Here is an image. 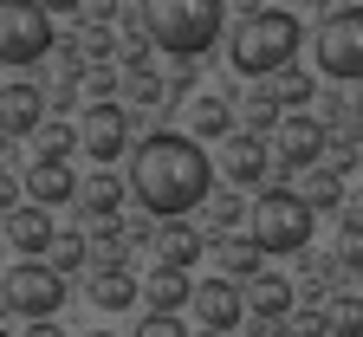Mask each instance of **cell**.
<instances>
[{
    "label": "cell",
    "mask_w": 363,
    "mask_h": 337,
    "mask_svg": "<svg viewBox=\"0 0 363 337\" xmlns=\"http://www.w3.org/2000/svg\"><path fill=\"white\" fill-rule=\"evenodd\" d=\"M208 188H214V162L195 136H175V130H156L136 143V156H130V195L143 201L150 214L162 221H182L189 208L208 201Z\"/></svg>",
    "instance_id": "6da1fadb"
},
{
    "label": "cell",
    "mask_w": 363,
    "mask_h": 337,
    "mask_svg": "<svg viewBox=\"0 0 363 337\" xmlns=\"http://www.w3.org/2000/svg\"><path fill=\"white\" fill-rule=\"evenodd\" d=\"M227 59L247 78H266V72H292L298 59V20L286 7H253L234 33H227Z\"/></svg>",
    "instance_id": "7a4b0ae2"
},
{
    "label": "cell",
    "mask_w": 363,
    "mask_h": 337,
    "mask_svg": "<svg viewBox=\"0 0 363 337\" xmlns=\"http://www.w3.org/2000/svg\"><path fill=\"white\" fill-rule=\"evenodd\" d=\"M214 33H227L220 0H162V7H150V45H162L169 59H201Z\"/></svg>",
    "instance_id": "3957f363"
},
{
    "label": "cell",
    "mask_w": 363,
    "mask_h": 337,
    "mask_svg": "<svg viewBox=\"0 0 363 337\" xmlns=\"http://www.w3.org/2000/svg\"><path fill=\"white\" fill-rule=\"evenodd\" d=\"M305 240H311L305 195H292V188H266V195L253 201V247L259 253H298Z\"/></svg>",
    "instance_id": "277c9868"
},
{
    "label": "cell",
    "mask_w": 363,
    "mask_h": 337,
    "mask_svg": "<svg viewBox=\"0 0 363 337\" xmlns=\"http://www.w3.org/2000/svg\"><path fill=\"white\" fill-rule=\"evenodd\" d=\"M52 13L39 7V0H0V65H33L52 53Z\"/></svg>",
    "instance_id": "5b68a950"
},
{
    "label": "cell",
    "mask_w": 363,
    "mask_h": 337,
    "mask_svg": "<svg viewBox=\"0 0 363 337\" xmlns=\"http://www.w3.org/2000/svg\"><path fill=\"white\" fill-rule=\"evenodd\" d=\"M311 39H318V72L325 78H363V7H331Z\"/></svg>",
    "instance_id": "8992f818"
},
{
    "label": "cell",
    "mask_w": 363,
    "mask_h": 337,
    "mask_svg": "<svg viewBox=\"0 0 363 337\" xmlns=\"http://www.w3.org/2000/svg\"><path fill=\"white\" fill-rule=\"evenodd\" d=\"M0 299H7V311L45 324V318L65 305V279H59L52 266H39V260H20V266L7 272V285H0Z\"/></svg>",
    "instance_id": "52a82bcc"
},
{
    "label": "cell",
    "mask_w": 363,
    "mask_h": 337,
    "mask_svg": "<svg viewBox=\"0 0 363 337\" xmlns=\"http://www.w3.org/2000/svg\"><path fill=\"white\" fill-rule=\"evenodd\" d=\"M78 143H84V156H98V162L111 169V162L130 150V117H123L117 104H104V98H98V104L78 117Z\"/></svg>",
    "instance_id": "ba28073f"
},
{
    "label": "cell",
    "mask_w": 363,
    "mask_h": 337,
    "mask_svg": "<svg viewBox=\"0 0 363 337\" xmlns=\"http://www.w3.org/2000/svg\"><path fill=\"white\" fill-rule=\"evenodd\" d=\"M195 311H201V324H208V331H220V337H227V331L240 324L247 299H240V285L227 279V272H214V279H201V285H195Z\"/></svg>",
    "instance_id": "9c48e42d"
},
{
    "label": "cell",
    "mask_w": 363,
    "mask_h": 337,
    "mask_svg": "<svg viewBox=\"0 0 363 337\" xmlns=\"http://www.w3.org/2000/svg\"><path fill=\"white\" fill-rule=\"evenodd\" d=\"M45 117V98H39V84H7L0 91V143H13V136H33Z\"/></svg>",
    "instance_id": "30bf717a"
},
{
    "label": "cell",
    "mask_w": 363,
    "mask_h": 337,
    "mask_svg": "<svg viewBox=\"0 0 363 337\" xmlns=\"http://www.w3.org/2000/svg\"><path fill=\"white\" fill-rule=\"evenodd\" d=\"M318 156H325V130H318V117H286L279 123V162L286 169H318Z\"/></svg>",
    "instance_id": "8fae6325"
},
{
    "label": "cell",
    "mask_w": 363,
    "mask_h": 337,
    "mask_svg": "<svg viewBox=\"0 0 363 337\" xmlns=\"http://www.w3.org/2000/svg\"><path fill=\"white\" fill-rule=\"evenodd\" d=\"M0 233H7L26 260L52 253V240H59V227H52V214H45V208H7V227H0Z\"/></svg>",
    "instance_id": "7c38bea8"
},
{
    "label": "cell",
    "mask_w": 363,
    "mask_h": 337,
    "mask_svg": "<svg viewBox=\"0 0 363 337\" xmlns=\"http://www.w3.org/2000/svg\"><path fill=\"white\" fill-rule=\"evenodd\" d=\"M220 175L240 182V188L266 182V136H227L220 143Z\"/></svg>",
    "instance_id": "4fadbf2b"
},
{
    "label": "cell",
    "mask_w": 363,
    "mask_h": 337,
    "mask_svg": "<svg viewBox=\"0 0 363 337\" xmlns=\"http://www.w3.org/2000/svg\"><path fill=\"white\" fill-rule=\"evenodd\" d=\"M72 195H78V182H72L65 162H33V169H26V208H45V214H52V208L72 201Z\"/></svg>",
    "instance_id": "5bb4252c"
},
{
    "label": "cell",
    "mask_w": 363,
    "mask_h": 337,
    "mask_svg": "<svg viewBox=\"0 0 363 337\" xmlns=\"http://www.w3.org/2000/svg\"><path fill=\"white\" fill-rule=\"evenodd\" d=\"M143 299H150V311H156V318H175L182 305H195V285H189V272L156 266V272L143 279Z\"/></svg>",
    "instance_id": "9a60e30c"
},
{
    "label": "cell",
    "mask_w": 363,
    "mask_h": 337,
    "mask_svg": "<svg viewBox=\"0 0 363 337\" xmlns=\"http://www.w3.org/2000/svg\"><path fill=\"white\" fill-rule=\"evenodd\" d=\"M201 247H208V240H201L195 227H162V233H156V266H175V272H189V266L201 260Z\"/></svg>",
    "instance_id": "2e32d148"
},
{
    "label": "cell",
    "mask_w": 363,
    "mask_h": 337,
    "mask_svg": "<svg viewBox=\"0 0 363 337\" xmlns=\"http://www.w3.org/2000/svg\"><path fill=\"white\" fill-rule=\"evenodd\" d=\"M247 311H259V318H286V311H292V279L259 272V279L247 285Z\"/></svg>",
    "instance_id": "e0dca14e"
},
{
    "label": "cell",
    "mask_w": 363,
    "mask_h": 337,
    "mask_svg": "<svg viewBox=\"0 0 363 337\" xmlns=\"http://www.w3.org/2000/svg\"><path fill=\"white\" fill-rule=\"evenodd\" d=\"M189 136H234V111H227L220 98H208V91H201V98H189Z\"/></svg>",
    "instance_id": "ac0fdd59"
},
{
    "label": "cell",
    "mask_w": 363,
    "mask_h": 337,
    "mask_svg": "<svg viewBox=\"0 0 363 337\" xmlns=\"http://www.w3.org/2000/svg\"><path fill=\"white\" fill-rule=\"evenodd\" d=\"M136 299V279L123 272V266H104V272H91V305L98 311H123Z\"/></svg>",
    "instance_id": "d6986e66"
},
{
    "label": "cell",
    "mask_w": 363,
    "mask_h": 337,
    "mask_svg": "<svg viewBox=\"0 0 363 337\" xmlns=\"http://www.w3.org/2000/svg\"><path fill=\"white\" fill-rule=\"evenodd\" d=\"M117 208H123L117 175H98V182L84 188V214H91V221H111V227H117Z\"/></svg>",
    "instance_id": "ffe728a7"
},
{
    "label": "cell",
    "mask_w": 363,
    "mask_h": 337,
    "mask_svg": "<svg viewBox=\"0 0 363 337\" xmlns=\"http://www.w3.org/2000/svg\"><path fill=\"white\" fill-rule=\"evenodd\" d=\"M311 91H318V78H305V72H279V84H272V98H279V111H305L311 104Z\"/></svg>",
    "instance_id": "44dd1931"
},
{
    "label": "cell",
    "mask_w": 363,
    "mask_h": 337,
    "mask_svg": "<svg viewBox=\"0 0 363 337\" xmlns=\"http://www.w3.org/2000/svg\"><path fill=\"white\" fill-rule=\"evenodd\" d=\"M220 260H227V279H234V272H253L266 253L253 247V233H227V240H220Z\"/></svg>",
    "instance_id": "7402d4cb"
},
{
    "label": "cell",
    "mask_w": 363,
    "mask_h": 337,
    "mask_svg": "<svg viewBox=\"0 0 363 337\" xmlns=\"http://www.w3.org/2000/svg\"><path fill=\"white\" fill-rule=\"evenodd\" d=\"M247 117H253V136H266V130L286 123V111H279V98H272V91H247Z\"/></svg>",
    "instance_id": "603a6c76"
},
{
    "label": "cell",
    "mask_w": 363,
    "mask_h": 337,
    "mask_svg": "<svg viewBox=\"0 0 363 337\" xmlns=\"http://www.w3.org/2000/svg\"><path fill=\"white\" fill-rule=\"evenodd\" d=\"M337 195H344L337 169H311V182H305V208H337Z\"/></svg>",
    "instance_id": "cb8c5ba5"
},
{
    "label": "cell",
    "mask_w": 363,
    "mask_h": 337,
    "mask_svg": "<svg viewBox=\"0 0 363 337\" xmlns=\"http://www.w3.org/2000/svg\"><path fill=\"white\" fill-rule=\"evenodd\" d=\"M325 331L331 337H363V299H337L331 318H325Z\"/></svg>",
    "instance_id": "d4e9b609"
},
{
    "label": "cell",
    "mask_w": 363,
    "mask_h": 337,
    "mask_svg": "<svg viewBox=\"0 0 363 337\" xmlns=\"http://www.w3.org/2000/svg\"><path fill=\"white\" fill-rule=\"evenodd\" d=\"M84 253H91V247H84V233H59V240H52V272H59V279H65V272H78V266H84Z\"/></svg>",
    "instance_id": "484cf974"
},
{
    "label": "cell",
    "mask_w": 363,
    "mask_h": 337,
    "mask_svg": "<svg viewBox=\"0 0 363 337\" xmlns=\"http://www.w3.org/2000/svg\"><path fill=\"white\" fill-rule=\"evenodd\" d=\"M72 143H78V130H65V123L39 130V162H65V156H72Z\"/></svg>",
    "instance_id": "4316f807"
},
{
    "label": "cell",
    "mask_w": 363,
    "mask_h": 337,
    "mask_svg": "<svg viewBox=\"0 0 363 337\" xmlns=\"http://www.w3.org/2000/svg\"><path fill=\"white\" fill-rule=\"evenodd\" d=\"M136 337H189V331H182V318H143V324H136Z\"/></svg>",
    "instance_id": "83f0119b"
},
{
    "label": "cell",
    "mask_w": 363,
    "mask_h": 337,
    "mask_svg": "<svg viewBox=\"0 0 363 337\" xmlns=\"http://www.w3.org/2000/svg\"><path fill=\"white\" fill-rule=\"evenodd\" d=\"M214 221H220V227H240V201L220 195V201H214Z\"/></svg>",
    "instance_id": "f1b7e54d"
},
{
    "label": "cell",
    "mask_w": 363,
    "mask_h": 337,
    "mask_svg": "<svg viewBox=\"0 0 363 337\" xmlns=\"http://www.w3.org/2000/svg\"><path fill=\"white\" fill-rule=\"evenodd\" d=\"M344 266H363V227L344 233Z\"/></svg>",
    "instance_id": "f546056e"
},
{
    "label": "cell",
    "mask_w": 363,
    "mask_h": 337,
    "mask_svg": "<svg viewBox=\"0 0 363 337\" xmlns=\"http://www.w3.org/2000/svg\"><path fill=\"white\" fill-rule=\"evenodd\" d=\"M26 337H59V324H52V318H45V324H33Z\"/></svg>",
    "instance_id": "4dcf8cb0"
},
{
    "label": "cell",
    "mask_w": 363,
    "mask_h": 337,
    "mask_svg": "<svg viewBox=\"0 0 363 337\" xmlns=\"http://www.w3.org/2000/svg\"><path fill=\"white\" fill-rule=\"evenodd\" d=\"M357 117H363V91H357Z\"/></svg>",
    "instance_id": "1f68e13d"
},
{
    "label": "cell",
    "mask_w": 363,
    "mask_h": 337,
    "mask_svg": "<svg viewBox=\"0 0 363 337\" xmlns=\"http://www.w3.org/2000/svg\"><path fill=\"white\" fill-rule=\"evenodd\" d=\"M201 337H220V331H201Z\"/></svg>",
    "instance_id": "d6a6232c"
},
{
    "label": "cell",
    "mask_w": 363,
    "mask_h": 337,
    "mask_svg": "<svg viewBox=\"0 0 363 337\" xmlns=\"http://www.w3.org/2000/svg\"><path fill=\"white\" fill-rule=\"evenodd\" d=\"M357 169H363V150H357Z\"/></svg>",
    "instance_id": "836d02e7"
},
{
    "label": "cell",
    "mask_w": 363,
    "mask_h": 337,
    "mask_svg": "<svg viewBox=\"0 0 363 337\" xmlns=\"http://www.w3.org/2000/svg\"><path fill=\"white\" fill-rule=\"evenodd\" d=\"M0 91H7V84H0Z\"/></svg>",
    "instance_id": "e575fe53"
},
{
    "label": "cell",
    "mask_w": 363,
    "mask_h": 337,
    "mask_svg": "<svg viewBox=\"0 0 363 337\" xmlns=\"http://www.w3.org/2000/svg\"><path fill=\"white\" fill-rule=\"evenodd\" d=\"M0 337H7V331H0Z\"/></svg>",
    "instance_id": "d590c367"
},
{
    "label": "cell",
    "mask_w": 363,
    "mask_h": 337,
    "mask_svg": "<svg viewBox=\"0 0 363 337\" xmlns=\"http://www.w3.org/2000/svg\"><path fill=\"white\" fill-rule=\"evenodd\" d=\"M98 337H104V331H98Z\"/></svg>",
    "instance_id": "8d00e7d4"
}]
</instances>
